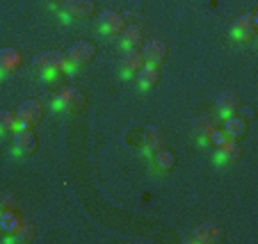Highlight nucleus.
Masks as SVG:
<instances>
[{"mask_svg":"<svg viewBox=\"0 0 258 244\" xmlns=\"http://www.w3.org/2000/svg\"><path fill=\"white\" fill-rule=\"evenodd\" d=\"M32 68L41 75L44 80H55L62 73H69L67 57L62 50H44L32 57Z\"/></svg>","mask_w":258,"mask_h":244,"instance_id":"nucleus-1","label":"nucleus"},{"mask_svg":"<svg viewBox=\"0 0 258 244\" xmlns=\"http://www.w3.org/2000/svg\"><path fill=\"white\" fill-rule=\"evenodd\" d=\"M64 57H67L69 73H73V71L87 66L89 62H94V57H96V46L87 39H80V41L71 44L67 50H64Z\"/></svg>","mask_w":258,"mask_h":244,"instance_id":"nucleus-2","label":"nucleus"},{"mask_svg":"<svg viewBox=\"0 0 258 244\" xmlns=\"http://www.w3.org/2000/svg\"><path fill=\"white\" fill-rule=\"evenodd\" d=\"M85 96L78 87H59L53 96V108L67 114H78L85 110Z\"/></svg>","mask_w":258,"mask_h":244,"instance_id":"nucleus-3","label":"nucleus"},{"mask_svg":"<svg viewBox=\"0 0 258 244\" xmlns=\"http://www.w3.org/2000/svg\"><path fill=\"white\" fill-rule=\"evenodd\" d=\"M16 128H34L39 126L41 117H44V105L39 101H34V98H28L19 105L16 110Z\"/></svg>","mask_w":258,"mask_h":244,"instance_id":"nucleus-4","label":"nucleus"},{"mask_svg":"<svg viewBox=\"0 0 258 244\" xmlns=\"http://www.w3.org/2000/svg\"><path fill=\"white\" fill-rule=\"evenodd\" d=\"M258 32V19H256V12H247L242 14L233 25H231V37L235 41H251Z\"/></svg>","mask_w":258,"mask_h":244,"instance_id":"nucleus-5","label":"nucleus"},{"mask_svg":"<svg viewBox=\"0 0 258 244\" xmlns=\"http://www.w3.org/2000/svg\"><path fill=\"white\" fill-rule=\"evenodd\" d=\"M94 14V0H64L59 5V16L62 21H73V19H89Z\"/></svg>","mask_w":258,"mask_h":244,"instance_id":"nucleus-6","label":"nucleus"},{"mask_svg":"<svg viewBox=\"0 0 258 244\" xmlns=\"http://www.w3.org/2000/svg\"><path fill=\"white\" fill-rule=\"evenodd\" d=\"M12 146L16 155H32L37 151V135L32 128H16L12 137Z\"/></svg>","mask_w":258,"mask_h":244,"instance_id":"nucleus-7","label":"nucleus"},{"mask_svg":"<svg viewBox=\"0 0 258 244\" xmlns=\"http://www.w3.org/2000/svg\"><path fill=\"white\" fill-rule=\"evenodd\" d=\"M140 53H142V57H144V62L160 66L167 59V55H169V48H167V44L162 39H146L144 44H142Z\"/></svg>","mask_w":258,"mask_h":244,"instance_id":"nucleus-8","label":"nucleus"},{"mask_svg":"<svg viewBox=\"0 0 258 244\" xmlns=\"http://www.w3.org/2000/svg\"><path fill=\"white\" fill-rule=\"evenodd\" d=\"M96 21H98V30H101L103 34H110V37L121 34V30L126 28L123 16L119 14V12H114V10H103L101 14H98Z\"/></svg>","mask_w":258,"mask_h":244,"instance_id":"nucleus-9","label":"nucleus"},{"mask_svg":"<svg viewBox=\"0 0 258 244\" xmlns=\"http://www.w3.org/2000/svg\"><path fill=\"white\" fill-rule=\"evenodd\" d=\"M142 153H144L146 157L151 155V153H156L158 148L165 146V135H162V130L158 126H146L144 132H142Z\"/></svg>","mask_w":258,"mask_h":244,"instance_id":"nucleus-10","label":"nucleus"},{"mask_svg":"<svg viewBox=\"0 0 258 244\" xmlns=\"http://www.w3.org/2000/svg\"><path fill=\"white\" fill-rule=\"evenodd\" d=\"M142 64H144V57H142L140 50L126 48L121 55V59H119V73H121V78H133V75L140 71Z\"/></svg>","mask_w":258,"mask_h":244,"instance_id":"nucleus-11","label":"nucleus"},{"mask_svg":"<svg viewBox=\"0 0 258 244\" xmlns=\"http://www.w3.org/2000/svg\"><path fill=\"white\" fill-rule=\"evenodd\" d=\"M135 80H137V85H140V89L149 92V89H153L158 83H160V66L144 62L140 66V71L135 73Z\"/></svg>","mask_w":258,"mask_h":244,"instance_id":"nucleus-12","label":"nucleus"},{"mask_svg":"<svg viewBox=\"0 0 258 244\" xmlns=\"http://www.w3.org/2000/svg\"><path fill=\"white\" fill-rule=\"evenodd\" d=\"M240 155H242V148H240V144L233 142V139H226L224 144H219V146L215 148V162H217V165H231V162H235Z\"/></svg>","mask_w":258,"mask_h":244,"instance_id":"nucleus-13","label":"nucleus"},{"mask_svg":"<svg viewBox=\"0 0 258 244\" xmlns=\"http://www.w3.org/2000/svg\"><path fill=\"white\" fill-rule=\"evenodd\" d=\"M21 62H23V57L16 48H3L0 50V78H7L10 73H14L21 66Z\"/></svg>","mask_w":258,"mask_h":244,"instance_id":"nucleus-14","label":"nucleus"},{"mask_svg":"<svg viewBox=\"0 0 258 244\" xmlns=\"http://www.w3.org/2000/svg\"><path fill=\"white\" fill-rule=\"evenodd\" d=\"M149 157H151V165L156 167L160 174H169V171L176 167V153L169 151V148H165V146L158 148V151L151 153Z\"/></svg>","mask_w":258,"mask_h":244,"instance_id":"nucleus-15","label":"nucleus"},{"mask_svg":"<svg viewBox=\"0 0 258 244\" xmlns=\"http://www.w3.org/2000/svg\"><path fill=\"white\" fill-rule=\"evenodd\" d=\"M222 130H224V135L229 137V139H233V142H240V139L247 135V121H244V119H240L238 114H233V117H226L224 123H222Z\"/></svg>","mask_w":258,"mask_h":244,"instance_id":"nucleus-16","label":"nucleus"},{"mask_svg":"<svg viewBox=\"0 0 258 244\" xmlns=\"http://www.w3.org/2000/svg\"><path fill=\"white\" fill-rule=\"evenodd\" d=\"M238 105H240V98L235 92H222L217 96V112L222 119L233 117V114L238 112Z\"/></svg>","mask_w":258,"mask_h":244,"instance_id":"nucleus-17","label":"nucleus"},{"mask_svg":"<svg viewBox=\"0 0 258 244\" xmlns=\"http://www.w3.org/2000/svg\"><path fill=\"white\" fill-rule=\"evenodd\" d=\"M222 228L219 226H215V224H204V226H199V228L195 230V235H192V242H197V244H208V242H219L222 239Z\"/></svg>","mask_w":258,"mask_h":244,"instance_id":"nucleus-18","label":"nucleus"},{"mask_svg":"<svg viewBox=\"0 0 258 244\" xmlns=\"http://www.w3.org/2000/svg\"><path fill=\"white\" fill-rule=\"evenodd\" d=\"M32 237H34V224L32 221H28V219H23L14 233L7 235L5 242L7 244H25V242H30Z\"/></svg>","mask_w":258,"mask_h":244,"instance_id":"nucleus-19","label":"nucleus"},{"mask_svg":"<svg viewBox=\"0 0 258 244\" xmlns=\"http://www.w3.org/2000/svg\"><path fill=\"white\" fill-rule=\"evenodd\" d=\"M21 221H23V217H21L14 208H10V210H5V212H0V233H5V235L14 233V230L19 228Z\"/></svg>","mask_w":258,"mask_h":244,"instance_id":"nucleus-20","label":"nucleus"},{"mask_svg":"<svg viewBox=\"0 0 258 244\" xmlns=\"http://www.w3.org/2000/svg\"><path fill=\"white\" fill-rule=\"evenodd\" d=\"M142 41V30H140V25H135V23H131V25H126V28L121 30V48L126 50V48H137V44Z\"/></svg>","mask_w":258,"mask_h":244,"instance_id":"nucleus-21","label":"nucleus"},{"mask_svg":"<svg viewBox=\"0 0 258 244\" xmlns=\"http://www.w3.org/2000/svg\"><path fill=\"white\" fill-rule=\"evenodd\" d=\"M16 130V114L12 110H0V137Z\"/></svg>","mask_w":258,"mask_h":244,"instance_id":"nucleus-22","label":"nucleus"},{"mask_svg":"<svg viewBox=\"0 0 258 244\" xmlns=\"http://www.w3.org/2000/svg\"><path fill=\"white\" fill-rule=\"evenodd\" d=\"M235 114H238L240 119H244V121H251V119L256 117V112H253L251 105H238V112Z\"/></svg>","mask_w":258,"mask_h":244,"instance_id":"nucleus-23","label":"nucleus"},{"mask_svg":"<svg viewBox=\"0 0 258 244\" xmlns=\"http://www.w3.org/2000/svg\"><path fill=\"white\" fill-rule=\"evenodd\" d=\"M10 208H14V199H12L10 194H3L0 196V212L10 210Z\"/></svg>","mask_w":258,"mask_h":244,"instance_id":"nucleus-24","label":"nucleus"},{"mask_svg":"<svg viewBox=\"0 0 258 244\" xmlns=\"http://www.w3.org/2000/svg\"><path fill=\"white\" fill-rule=\"evenodd\" d=\"M48 3H50V5H55V3H57V5H62L64 0H48Z\"/></svg>","mask_w":258,"mask_h":244,"instance_id":"nucleus-25","label":"nucleus"}]
</instances>
